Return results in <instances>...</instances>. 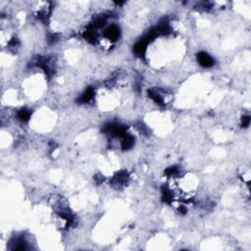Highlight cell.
I'll return each mask as SVG.
<instances>
[{
	"label": "cell",
	"instance_id": "5b68a950",
	"mask_svg": "<svg viewBox=\"0 0 251 251\" xmlns=\"http://www.w3.org/2000/svg\"><path fill=\"white\" fill-rule=\"evenodd\" d=\"M133 141L134 139L131 138V136H128V137H126L124 141H123V147L126 149V148H130V147L133 145Z\"/></svg>",
	"mask_w": 251,
	"mask_h": 251
},
{
	"label": "cell",
	"instance_id": "3957f363",
	"mask_svg": "<svg viewBox=\"0 0 251 251\" xmlns=\"http://www.w3.org/2000/svg\"><path fill=\"white\" fill-rule=\"evenodd\" d=\"M144 50H145V45H144V42L143 41H139L136 47H134V51H136V53L138 54V55H141V54L144 53Z\"/></svg>",
	"mask_w": 251,
	"mask_h": 251
},
{
	"label": "cell",
	"instance_id": "6da1fadb",
	"mask_svg": "<svg viewBox=\"0 0 251 251\" xmlns=\"http://www.w3.org/2000/svg\"><path fill=\"white\" fill-rule=\"evenodd\" d=\"M198 62L204 67H211L214 64V60L208 54L201 52L198 54Z\"/></svg>",
	"mask_w": 251,
	"mask_h": 251
},
{
	"label": "cell",
	"instance_id": "52a82bcc",
	"mask_svg": "<svg viewBox=\"0 0 251 251\" xmlns=\"http://www.w3.org/2000/svg\"><path fill=\"white\" fill-rule=\"evenodd\" d=\"M249 122H250L249 117H244L243 118V126L244 127H247V126L249 125Z\"/></svg>",
	"mask_w": 251,
	"mask_h": 251
},
{
	"label": "cell",
	"instance_id": "8992f818",
	"mask_svg": "<svg viewBox=\"0 0 251 251\" xmlns=\"http://www.w3.org/2000/svg\"><path fill=\"white\" fill-rule=\"evenodd\" d=\"M28 117H30V113L27 111V110H21L20 111V113H19V118L21 119V120H23V121H26V120H28Z\"/></svg>",
	"mask_w": 251,
	"mask_h": 251
},
{
	"label": "cell",
	"instance_id": "277c9868",
	"mask_svg": "<svg viewBox=\"0 0 251 251\" xmlns=\"http://www.w3.org/2000/svg\"><path fill=\"white\" fill-rule=\"evenodd\" d=\"M92 96H93V90L91 88H88V90H86L85 93L82 94V100L83 102H86V101H89L90 99L92 98Z\"/></svg>",
	"mask_w": 251,
	"mask_h": 251
},
{
	"label": "cell",
	"instance_id": "7a4b0ae2",
	"mask_svg": "<svg viewBox=\"0 0 251 251\" xmlns=\"http://www.w3.org/2000/svg\"><path fill=\"white\" fill-rule=\"evenodd\" d=\"M106 36L109 39H116L119 36V30L117 27H111L106 31Z\"/></svg>",
	"mask_w": 251,
	"mask_h": 251
}]
</instances>
